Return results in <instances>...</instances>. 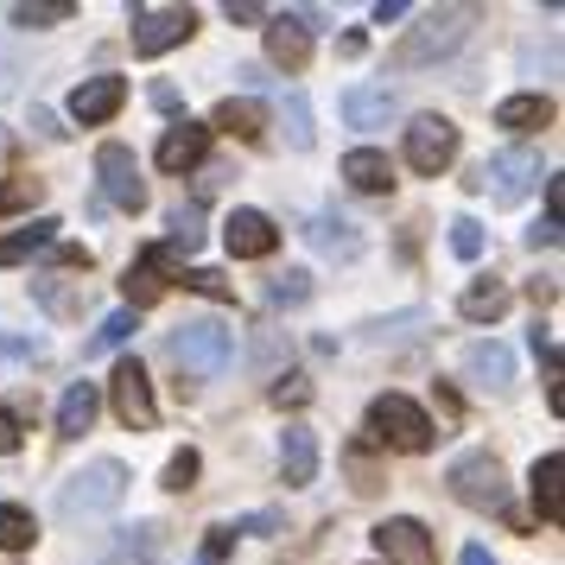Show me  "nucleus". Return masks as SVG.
<instances>
[{
  "label": "nucleus",
  "mask_w": 565,
  "mask_h": 565,
  "mask_svg": "<svg viewBox=\"0 0 565 565\" xmlns=\"http://www.w3.org/2000/svg\"><path fill=\"white\" fill-rule=\"evenodd\" d=\"M204 153H210V128H198V121H179L159 140V166L166 172H191V166H204Z\"/></svg>",
  "instance_id": "obj_18"
},
{
  "label": "nucleus",
  "mask_w": 565,
  "mask_h": 565,
  "mask_svg": "<svg viewBox=\"0 0 565 565\" xmlns=\"http://www.w3.org/2000/svg\"><path fill=\"white\" fill-rule=\"evenodd\" d=\"M223 13H230L235 26H255V20H267V7H260V0H230Z\"/></svg>",
  "instance_id": "obj_40"
},
{
  "label": "nucleus",
  "mask_w": 565,
  "mask_h": 565,
  "mask_svg": "<svg viewBox=\"0 0 565 565\" xmlns=\"http://www.w3.org/2000/svg\"><path fill=\"white\" fill-rule=\"evenodd\" d=\"M230 546H235V534H230V527H210V540H204V559H216V565H223V553H230Z\"/></svg>",
  "instance_id": "obj_43"
},
{
  "label": "nucleus",
  "mask_w": 565,
  "mask_h": 565,
  "mask_svg": "<svg viewBox=\"0 0 565 565\" xmlns=\"http://www.w3.org/2000/svg\"><path fill=\"white\" fill-rule=\"evenodd\" d=\"M96 413H103V394H96V382H71V387H64V401H57V433H64V438H83L89 426H96Z\"/></svg>",
  "instance_id": "obj_21"
},
{
  "label": "nucleus",
  "mask_w": 565,
  "mask_h": 565,
  "mask_svg": "<svg viewBox=\"0 0 565 565\" xmlns=\"http://www.w3.org/2000/svg\"><path fill=\"white\" fill-rule=\"evenodd\" d=\"M179 267V255L172 248H147V255L128 267V280H121V292H128V311H140V306H159L166 299V274Z\"/></svg>",
  "instance_id": "obj_14"
},
{
  "label": "nucleus",
  "mask_w": 565,
  "mask_h": 565,
  "mask_svg": "<svg viewBox=\"0 0 565 565\" xmlns=\"http://www.w3.org/2000/svg\"><path fill=\"white\" fill-rule=\"evenodd\" d=\"M32 128L45 134V140H64V128H57V121H52V115H45V108H39V115H32Z\"/></svg>",
  "instance_id": "obj_49"
},
{
  "label": "nucleus",
  "mask_w": 565,
  "mask_h": 565,
  "mask_svg": "<svg viewBox=\"0 0 565 565\" xmlns=\"http://www.w3.org/2000/svg\"><path fill=\"white\" fill-rule=\"evenodd\" d=\"M451 159H458V128H451L445 115H413L407 121V166L413 172L438 179Z\"/></svg>",
  "instance_id": "obj_9"
},
{
  "label": "nucleus",
  "mask_w": 565,
  "mask_h": 565,
  "mask_svg": "<svg viewBox=\"0 0 565 565\" xmlns=\"http://www.w3.org/2000/svg\"><path fill=\"white\" fill-rule=\"evenodd\" d=\"M463 375H470V382H483V387H509L514 382L509 343H495V337H489V343H470V350H463Z\"/></svg>",
  "instance_id": "obj_20"
},
{
  "label": "nucleus",
  "mask_w": 565,
  "mask_h": 565,
  "mask_svg": "<svg viewBox=\"0 0 565 565\" xmlns=\"http://www.w3.org/2000/svg\"><path fill=\"white\" fill-rule=\"evenodd\" d=\"M13 451H20V419L0 413V458H13Z\"/></svg>",
  "instance_id": "obj_42"
},
{
  "label": "nucleus",
  "mask_w": 565,
  "mask_h": 565,
  "mask_svg": "<svg viewBox=\"0 0 565 565\" xmlns=\"http://www.w3.org/2000/svg\"><path fill=\"white\" fill-rule=\"evenodd\" d=\"M559 204H565V179H546V223H559Z\"/></svg>",
  "instance_id": "obj_44"
},
{
  "label": "nucleus",
  "mask_w": 565,
  "mask_h": 565,
  "mask_svg": "<svg viewBox=\"0 0 565 565\" xmlns=\"http://www.w3.org/2000/svg\"><path fill=\"white\" fill-rule=\"evenodd\" d=\"M134 331H140V318H134L128 306H121V311H108L103 324H96V337H89V350H121V343H128Z\"/></svg>",
  "instance_id": "obj_31"
},
{
  "label": "nucleus",
  "mask_w": 565,
  "mask_h": 565,
  "mask_svg": "<svg viewBox=\"0 0 565 565\" xmlns=\"http://www.w3.org/2000/svg\"><path fill=\"white\" fill-rule=\"evenodd\" d=\"M553 242H559V223H534L527 230V248H553Z\"/></svg>",
  "instance_id": "obj_45"
},
{
  "label": "nucleus",
  "mask_w": 565,
  "mask_h": 565,
  "mask_svg": "<svg viewBox=\"0 0 565 565\" xmlns=\"http://www.w3.org/2000/svg\"><path fill=\"white\" fill-rule=\"evenodd\" d=\"M267 57L286 64V71H306V57H311L306 13H267Z\"/></svg>",
  "instance_id": "obj_15"
},
{
  "label": "nucleus",
  "mask_w": 565,
  "mask_h": 565,
  "mask_svg": "<svg viewBox=\"0 0 565 565\" xmlns=\"http://www.w3.org/2000/svg\"><path fill=\"white\" fill-rule=\"evenodd\" d=\"M401 115V96L387 89V83H356V89H343V121L350 128H387Z\"/></svg>",
  "instance_id": "obj_16"
},
{
  "label": "nucleus",
  "mask_w": 565,
  "mask_h": 565,
  "mask_svg": "<svg viewBox=\"0 0 565 565\" xmlns=\"http://www.w3.org/2000/svg\"><path fill=\"white\" fill-rule=\"evenodd\" d=\"M230 534H280V514H274V509H260V514H242V521H235Z\"/></svg>",
  "instance_id": "obj_39"
},
{
  "label": "nucleus",
  "mask_w": 565,
  "mask_h": 565,
  "mask_svg": "<svg viewBox=\"0 0 565 565\" xmlns=\"http://www.w3.org/2000/svg\"><path fill=\"white\" fill-rule=\"evenodd\" d=\"M387 20H407V0H382L375 7V26H387Z\"/></svg>",
  "instance_id": "obj_47"
},
{
  "label": "nucleus",
  "mask_w": 565,
  "mask_h": 565,
  "mask_svg": "<svg viewBox=\"0 0 565 565\" xmlns=\"http://www.w3.org/2000/svg\"><path fill=\"white\" fill-rule=\"evenodd\" d=\"M32 540H39L32 514H26V509H13V502H0V553H26Z\"/></svg>",
  "instance_id": "obj_29"
},
{
  "label": "nucleus",
  "mask_w": 565,
  "mask_h": 565,
  "mask_svg": "<svg viewBox=\"0 0 565 565\" xmlns=\"http://www.w3.org/2000/svg\"><path fill=\"white\" fill-rule=\"evenodd\" d=\"M267 299H274V306H306V299H311V274H299V267H286V274H274V286H267Z\"/></svg>",
  "instance_id": "obj_33"
},
{
  "label": "nucleus",
  "mask_w": 565,
  "mask_h": 565,
  "mask_svg": "<svg viewBox=\"0 0 565 565\" xmlns=\"http://www.w3.org/2000/svg\"><path fill=\"white\" fill-rule=\"evenodd\" d=\"M108 401H115V413H121V426H134V433H153L159 426V401H153V382H147V369L140 362H115V375H108Z\"/></svg>",
  "instance_id": "obj_8"
},
{
  "label": "nucleus",
  "mask_w": 565,
  "mask_h": 565,
  "mask_svg": "<svg viewBox=\"0 0 565 565\" xmlns=\"http://www.w3.org/2000/svg\"><path fill=\"white\" fill-rule=\"evenodd\" d=\"M369 433L382 438L387 451H433V419L413 407L407 394H382L369 407Z\"/></svg>",
  "instance_id": "obj_6"
},
{
  "label": "nucleus",
  "mask_w": 565,
  "mask_h": 565,
  "mask_svg": "<svg viewBox=\"0 0 565 565\" xmlns=\"http://www.w3.org/2000/svg\"><path fill=\"white\" fill-rule=\"evenodd\" d=\"M121 502H128V463L121 458L83 463L77 477H64V489H57V514L64 521H96V514H115Z\"/></svg>",
  "instance_id": "obj_1"
},
{
  "label": "nucleus",
  "mask_w": 565,
  "mask_h": 565,
  "mask_svg": "<svg viewBox=\"0 0 565 565\" xmlns=\"http://www.w3.org/2000/svg\"><path fill=\"white\" fill-rule=\"evenodd\" d=\"M172 362H179L191 382H216L235 362V331L216 324V318H191V324L172 331Z\"/></svg>",
  "instance_id": "obj_2"
},
{
  "label": "nucleus",
  "mask_w": 565,
  "mask_h": 565,
  "mask_svg": "<svg viewBox=\"0 0 565 565\" xmlns=\"http://www.w3.org/2000/svg\"><path fill=\"white\" fill-rule=\"evenodd\" d=\"M96 184H103V204L115 210H147V179H140V159H134V147H121V140H108L103 153H96Z\"/></svg>",
  "instance_id": "obj_7"
},
{
  "label": "nucleus",
  "mask_w": 565,
  "mask_h": 565,
  "mask_svg": "<svg viewBox=\"0 0 565 565\" xmlns=\"http://www.w3.org/2000/svg\"><path fill=\"white\" fill-rule=\"evenodd\" d=\"M458 565H495V559H489V546H477V540H470V546L458 553Z\"/></svg>",
  "instance_id": "obj_48"
},
{
  "label": "nucleus",
  "mask_w": 565,
  "mask_h": 565,
  "mask_svg": "<svg viewBox=\"0 0 565 565\" xmlns=\"http://www.w3.org/2000/svg\"><path fill=\"white\" fill-rule=\"evenodd\" d=\"M534 356H546V362L559 356V343H553V331H546V324H534Z\"/></svg>",
  "instance_id": "obj_46"
},
{
  "label": "nucleus",
  "mask_w": 565,
  "mask_h": 565,
  "mask_svg": "<svg viewBox=\"0 0 565 565\" xmlns=\"http://www.w3.org/2000/svg\"><path fill=\"white\" fill-rule=\"evenodd\" d=\"M223 248L235 260H267L280 248V230H274V216L267 210H230V223H223Z\"/></svg>",
  "instance_id": "obj_12"
},
{
  "label": "nucleus",
  "mask_w": 565,
  "mask_h": 565,
  "mask_svg": "<svg viewBox=\"0 0 565 565\" xmlns=\"http://www.w3.org/2000/svg\"><path fill=\"white\" fill-rule=\"evenodd\" d=\"M445 483H451V495H458L463 509H502L509 502V470H502L495 451H463L445 470Z\"/></svg>",
  "instance_id": "obj_5"
},
{
  "label": "nucleus",
  "mask_w": 565,
  "mask_h": 565,
  "mask_svg": "<svg viewBox=\"0 0 565 565\" xmlns=\"http://www.w3.org/2000/svg\"><path fill=\"white\" fill-rule=\"evenodd\" d=\"M306 235H311V248L331 255V260H356L362 255V230L350 223V216H331V210H324V216H311Z\"/></svg>",
  "instance_id": "obj_19"
},
{
  "label": "nucleus",
  "mask_w": 565,
  "mask_h": 565,
  "mask_svg": "<svg viewBox=\"0 0 565 565\" xmlns=\"http://www.w3.org/2000/svg\"><path fill=\"white\" fill-rule=\"evenodd\" d=\"M306 401H311V382H306V375H286V382L274 387V407H306Z\"/></svg>",
  "instance_id": "obj_37"
},
{
  "label": "nucleus",
  "mask_w": 565,
  "mask_h": 565,
  "mask_svg": "<svg viewBox=\"0 0 565 565\" xmlns=\"http://www.w3.org/2000/svg\"><path fill=\"white\" fill-rule=\"evenodd\" d=\"M26 198H39V179H20V184H0V210L26 204Z\"/></svg>",
  "instance_id": "obj_41"
},
{
  "label": "nucleus",
  "mask_w": 565,
  "mask_h": 565,
  "mask_svg": "<svg viewBox=\"0 0 565 565\" xmlns=\"http://www.w3.org/2000/svg\"><path fill=\"white\" fill-rule=\"evenodd\" d=\"M413 324H426V311H401V318H382V324H369V337H375V343H387V337L413 331Z\"/></svg>",
  "instance_id": "obj_38"
},
{
  "label": "nucleus",
  "mask_w": 565,
  "mask_h": 565,
  "mask_svg": "<svg viewBox=\"0 0 565 565\" xmlns=\"http://www.w3.org/2000/svg\"><path fill=\"white\" fill-rule=\"evenodd\" d=\"M172 255H198L204 248V210H172V242H166Z\"/></svg>",
  "instance_id": "obj_30"
},
{
  "label": "nucleus",
  "mask_w": 565,
  "mask_h": 565,
  "mask_svg": "<svg viewBox=\"0 0 565 565\" xmlns=\"http://www.w3.org/2000/svg\"><path fill=\"white\" fill-rule=\"evenodd\" d=\"M286 140H292V153H311V147H318V128H311L306 89H292V96H286Z\"/></svg>",
  "instance_id": "obj_28"
},
{
  "label": "nucleus",
  "mask_w": 565,
  "mask_h": 565,
  "mask_svg": "<svg viewBox=\"0 0 565 565\" xmlns=\"http://www.w3.org/2000/svg\"><path fill=\"white\" fill-rule=\"evenodd\" d=\"M343 179L356 184V191H394V159L375 153V147H356V153H343Z\"/></svg>",
  "instance_id": "obj_24"
},
{
  "label": "nucleus",
  "mask_w": 565,
  "mask_h": 565,
  "mask_svg": "<svg viewBox=\"0 0 565 565\" xmlns=\"http://www.w3.org/2000/svg\"><path fill=\"white\" fill-rule=\"evenodd\" d=\"M57 216H32V223H20L13 235H0V267H13V260H26V255H39V248H52L57 242Z\"/></svg>",
  "instance_id": "obj_23"
},
{
  "label": "nucleus",
  "mask_w": 565,
  "mask_h": 565,
  "mask_svg": "<svg viewBox=\"0 0 565 565\" xmlns=\"http://www.w3.org/2000/svg\"><path fill=\"white\" fill-rule=\"evenodd\" d=\"M121 103H128V83H121V77H83L77 89H71V115H77L83 128H103V121H115V115H121Z\"/></svg>",
  "instance_id": "obj_13"
},
{
  "label": "nucleus",
  "mask_w": 565,
  "mask_h": 565,
  "mask_svg": "<svg viewBox=\"0 0 565 565\" xmlns=\"http://www.w3.org/2000/svg\"><path fill=\"white\" fill-rule=\"evenodd\" d=\"M210 128L235 134V140H260V134H267V103H255V96H230V103H216Z\"/></svg>",
  "instance_id": "obj_22"
},
{
  "label": "nucleus",
  "mask_w": 565,
  "mask_h": 565,
  "mask_svg": "<svg viewBox=\"0 0 565 565\" xmlns=\"http://www.w3.org/2000/svg\"><path fill=\"white\" fill-rule=\"evenodd\" d=\"M184 286H191V292H204V299H235V286L223 280L216 267H191V274H184Z\"/></svg>",
  "instance_id": "obj_36"
},
{
  "label": "nucleus",
  "mask_w": 565,
  "mask_h": 565,
  "mask_svg": "<svg viewBox=\"0 0 565 565\" xmlns=\"http://www.w3.org/2000/svg\"><path fill=\"white\" fill-rule=\"evenodd\" d=\"M57 20H71V0H20L13 7V26H57Z\"/></svg>",
  "instance_id": "obj_32"
},
{
  "label": "nucleus",
  "mask_w": 565,
  "mask_h": 565,
  "mask_svg": "<svg viewBox=\"0 0 565 565\" xmlns=\"http://www.w3.org/2000/svg\"><path fill=\"white\" fill-rule=\"evenodd\" d=\"M280 477L286 489H306L318 477V433L311 426H286L280 433Z\"/></svg>",
  "instance_id": "obj_17"
},
{
  "label": "nucleus",
  "mask_w": 565,
  "mask_h": 565,
  "mask_svg": "<svg viewBox=\"0 0 565 565\" xmlns=\"http://www.w3.org/2000/svg\"><path fill=\"white\" fill-rule=\"evenodd\" d=\"M191 565H216V559H204V553H198V559H191Z\"/></svg>",
  "instance_id": "obj_50"
},
{
  "label": "nucleus",
  "mask_w": 565,
  "mask_h": 565,
  "mask_svg": "<svg viewBox=\"0 0 565 565\" xmlns=\"http://www.w3.org/2000/svg\"><path fill=\"white\" fill-rule=\"evenodd\" d=\"M198 470H204V458H198V451H179V458L166 463V489H172V495L198 489Z\"/></svg>",
  "instance_id": "obj_34"
},
{
  "label": "nucleus",
  "mask_w": 565,
  "mask_h": 565,
  "mask_svg": "<svg viewBox=\"0 0 565 565\" xmlns=\"http://www.w3.org/2000/svg\"><path fill=\"white\" fill-rule=\"evenodd\" d=\"M191 32H198V13H191V7H134V52L140 57L172 52Z\"/></svg>",
  "instance_id": "obj_10"
},
{
  "label": "nucleus",
  "mask_w": 565,
  "mask_h": 565,
  "mask_svg": "<svg viewBox=\"0 0 565 565\" xmlns=\"http://www.w3.org/2000/svg\"><path fill=\"white\" fill-rule=\"evenodd\" d=\"M546 121H553L546 96H509V103H495V128H509V134H534Z\"/></svg>",
  "instance_id": "obj_26"
},
{
  "label": "nucleus",
  "mask_w": 565,
  "mask_h": 565,
  "mask_svg": "<svg viewBox=\"0 0 565 565\" xmlns=\"http://www.w3.org/2000/svg\"><path fill=\"white\" fill-rule=\"evenodd\" d=\"M451 255H458V260H477V255H483V223L458 216V223H451Z\"/></svg>",
  "instance_id": "obj_35"
},
{
  "label": "nucleus",
  "mask_w": 565,
  "mask_h": 565,
  "mask_svg": "<svg viewBox=\"0 0 565 565\" xmlns=\"http://www.w3.org/2000/svg\"><path fill=\"white\" fill-rule=\"evenodd\" d=\"M470 20H477L470 7H438V13H426V20L394 45V71H419V64H433V57H451L463 45Z\"/></svg>",
  "instance_id": "obj_3"
},
{
  "label": "nucleus",
  "mask_w": 565,
  "mask_h": 565,
  "mask_svg": "<svg viewBox=\"0 0 565 565\" xmlns=\"http://www.w3.org/2000/svg\"><path fill=\"white\" fill-rule=\"evenodd\" d=\"M458 311L470 318V324H495V318L509 311V286H502V280H477V286L458 299Z\"/></svg>",
  "instance_id": "obj_27"
},
{
  "label": "nucleus",
  "mask_w": 565,
  "mask_h": 565,
  "mask_svg": "<svg viewBox=\"0 0 565 565\" xmlns=\"http://www.w3.org/2000/svg\"><path fill=\"white\" fill-rule=\"evenodd\" d=\"M534 184H540V153L534 147H502V153H489L483 166H477L470 191H489L495 204H521Z\"/></svg>",
  "instance_id": "obj_4"
},
{
  "label": "nucleus",
  "mask_w": 565,
  "mask_h": 565,
  "mask_svg": "<svg viewBox=\"0 0 565 565\" xmlns=\"http://www.w3.org/2000/svg\"><path fill=\"white\" fill-rule=\"evenodd\" d=\"M559 477H565V458H559V451L534 458V470H527V489H534L540 521H559V514H565V502H559Z\"/></svg>",
  "instance_id": "obj_25"
},
{
  "label": "nucleus",
  "mask_w": 565,
  "mask_h": 565,
  "mask_svg": "<svg viewBox=\"0 0 565 565\" xmlns=\"http://www.w3.org/2000/svg\"><path fill=\"white\" fill-rule=\"evenodd\" d=\"M375 553L387 565H438V546L426 534V521H413V514H387L382 527H375Z\"/></svg>",
  "instance_id": "obj_11"
}]
</instances>
